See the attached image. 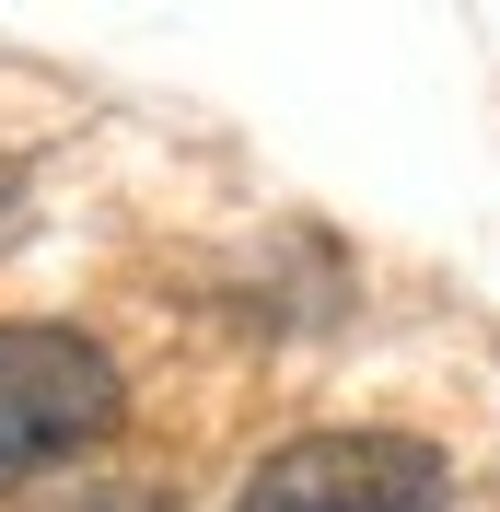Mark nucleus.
I'll list each match as a JSON object with an SVG mask.
<instances>
[{
  "mask_svg": "<svg viewBox=\"0 0 500 512\" xmlns=\"http://www.w3.org/2000/svg\"><path fill=\"white\" fill-rule=\"evenodd\" d=\"M59 512H163L152 489H94V501H59Z\"/></svg>",
  "mask_w": 500,
  "mask_h": 512,
  "instance_id": "3",
  "label": "nucleus"
},
{
  "mask_svg": "<svg viewBox=\"0 0 500 512\" xmlns=\"http://www.w3.org/2000/svg\"><path fill=\"white\" fill-rule=\"evenodd\" d=\"M454 466L419 431H314L233 489V512H442Z\"/></svg>",
  "mask_w": 500,
  "mask_h": 512,
  "instance_id": "2",
  "label": "nucleus"
},
{
  "mask_svg": "<svg viewBox=\"0 0 500 512\" xmlns=\"http://www.w3.org/2000/svg\"><path fill=\"white\" fill-rule=\"evenodd\" d=\"M128 408L117 361L82 338V326H0V489L47 478V466H70L82 443H105Z\"/></svg>",
  "mask_w": 500,
  "mask_h": 512,
  "instance_id": "1",
  "label": "nucleus"
}]
</instances>
